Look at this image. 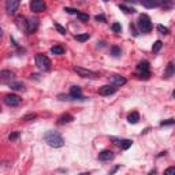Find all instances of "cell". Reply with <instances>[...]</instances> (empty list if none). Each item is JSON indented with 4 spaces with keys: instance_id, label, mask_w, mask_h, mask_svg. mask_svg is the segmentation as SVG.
Instances as JSON below:
<instances>
[{
    "instance_id": "7c38bea8",
    "label": "cell",
    "mask_w": 175,
    "mask_h": 175,
    "mask_svg": "<svg viewBox=\"0 0 175 175\" xmlns=\"http://www.w3.org/2000/svg\"><path fill=\"white\" fill-rule=\"evenodd\" d=\"M39 27V21L36 18H30L29 21L26 22V31L27 33H34Z\"/></svg>"
},
{
    "instance_id": "d6a6232c",
    "label": "cell",
    "mask_w": 175,
    "mask_h": 175,
    "mask_svg": "<svg viewBox=\"0 0 175 175\" xmlns=\"http://www.w3.org/2000/svg\"><path fill=\"white\" fill-rule=\"evenodd\" d=\"M164 175H175V167H168L164 171Z\"/></svg>"
},
{
    "instance_id": "1f68e13d",
    "label": "cell",
    "mask_w": 175,
    "mask_h": 175,
    "mask_svg": "<svg viewBox=\"0 0 175 175\" xmlns=\"http://www.w3.org/2000/svg\"><path fill=\"white\" fill-rule=\"evenodd\" d=\"M174 123H175L174 119H167V120H163L160 125H161V126H171V125H174Z\"/></svg>"
},
{
    "instance_id": "4316f807",
    "label": "cell",
    "mask_w": 175,
    "mask_h": 175,
    "mask_svg": "<svg viewBox=\"0 0 175 175\" xmlns=\"http://www.w3.org/2000/svg\"><path fill=\"white\" fill-rule=\"evenodd\" d=\"M157 30L160 31L161 34H168V33H170V30H168V27L163 26V25H157Z\"/></svg>"
},
{
    "instance_id": "8fae6325",
    "label": "cell",
    "mask_w": 175,
    "mask_h": 175,
    "mask_svg": "<svg viewBox=\"0 0 175 175\" xmlns=\"http://www.w3.org/2000/svg\"><path fill=\"white\" fill-rule=\"evenodd\" d=\"M115 92H116V88L112 86V85H104V86L98 89V93L101 96H110V94H114Z\"/></svg>"
},
{
    "instance_id": "4fadbf2b",
    "label": "cell",
    "mask_w": 175,
    "mask_h": 175,
    "mask_svg": "<svg viewBox=\"0 0 175 175\" xmlns=\"http://www.w3.org/2000/svg\"><path fill=\"white\" fill-rule=\"evenodd\" d=\"M70 97L74 98V100H84V96H82V90L79 86H73L70 89Z\"/></svg>"
},
{
    "instance_id": "5b68a950",
    "label": "cell",
    "mask_w": 175,
    "mask_h": 175,
    "mask_svg": "<svg viewBox=\"0 0 175 175\" xmlns=\"http://www.w3.org/2000/svg\"><path fill=\"white\" fill-rule=\"evenodd\" d=\"M3 101H4V104L8 107H17L21 104L22 98L18 96V94H7V96H4Z\"/></svg>"
},
{
    "instance_id": "52a82bcc",
    "label": "cell",
    "mask_w": 175,
    "mask_h": 175,
    "mask_svg": "<svg viewBox=\"0 0 175 175\" xmlns=\"http://www.w3.org/2000/svg\"><path fill=\"white\" fill-rule=\"evenodd\" d=\"M47 4L43 0H31L30 2V10L33 12H43L45 11Z\"/></svg>"
},
{
    "instance_id": "30bf717a",
    "label": "cell",
    "mask_w": 175,
    "mask_h": 175,
    "mask_svg": "<svg viewBox=\"0 0 175 175\" xmlns=\"http://www.w3.org/2000/svg\"><path fill=\"white\" fill-rule=\"evenodd\" d=\"M110 82L112 84V86H123L127 81H126L125 77H122V75H111Z\"/></svg>"
},
{
    "instance_id": "484cf974",
    "label": "cell",
    "mask_w": 175,
    "mask_h": 175,
    "mask_svg": "<svg viewBox=\"0 0 175 175\" xmlns=\"http://www.w3.org/2000/svg\"><path fill=\"white\" fill-rule=\"evenodd\" d=\"M77 17L79 18V21H82V22H88L89 21V15L88 14H84V12H78Z\"/></svg>"
},
{
    "instance_id": "ffe728a7",
    "label": "cell",
    "mask_w": 175,
    "mask_h": 175,
    "mask_svg": "<svg viewBox=\"0 0 175 175\" xmlns=\"http://www.w3.org/2000/svg\"><path fill=\"white\" fill-rule=\"evenodd\" d=\"M131 145H133V141H131V140H122V144H120V148H122L123 151H126V149H129Z\"/></svg>"
},
{
    "instance_id": "8992f818",
    "label": "cell",
    "mask_w": 175,
    "mask_h": 175,
    "mask_svg": "<svg viewBox=\"0 0 175 175\" xmlns=\"http://www.w3.org/2000/svg\"><path fill=\"white\" fill-rule=\"evenodd\" d=\"M73 70L77 73L79 77H84V78H96L97 77V74L94 71L88 70V69H84V67H78V66H75Z\"/></svg>"
},
{
    "instance_id": "603a6c76",
    "label": "cell",
    "mask_w": 175,
    "mask_h": 175,
    "mask_svg": "<svg viewBox=\"0 0 175 175\" xmlns=\"http://www.w3.org/2000/svg\"><path fill=\"white\" fill-rule=\"evenodd\" d=\"M161 47H163V43H161L160 40H157V41H156V43L153 44V47H152V51H153V52L156 53V52H159V51L161 49Z\"/></svg>"
},
{
    "instance_id": "9c48e42d",
    "label": "cell",
    "mask_w": 175,
    "mask_h": 175,
    "mask_svg": "<svg viewBox=\"0 0 175 175\" xmlns=\"http://www.w3.org/2000/svg\"><path fill=\"white\" fill-rule=\"evenodd\" d=\"M14 81V73L10 70H3L0 73V84H11Z\"/></svg>"
},
{
    "instance_id": "4dcf8cb0",
    "label": "cell",
    "mask_w": 175,
    "mask_h": 175,
    "mask_svg": "<svg viewBox=\"0 0 175 175\" xmlns=\"http://www.w3.org/2000/svg\"><path fill=\"white\" fill-rule=\"evenodd\" d=\"M36 118H37L36 114H27V115L23 116V120H27V122H29V120H33V119H36Z\"/></svg>"
},
{
    "instance_id": "6da1fadb",
    "label": "cell",
    "mask_w": 175,
    "mask_h": 175,
    "mask_svg": "<svg viewBox=\"0 0 175 175\" xmlns=\"http://www.w3.org/2000/svg\"><path fill=\"white\" fill-rule=\"evenodd\" d=\"M44 140H45L47 144L49 146H52V148H60V146L65 145L63 137L60 135L58 131H53V130H49V131L44 135Z\"/></svg>"
},
{
    "instance_id": "cb8c5ba5",
    "label": "cell",
    "mask_w": 175,
    "mask_h": 175,
    "mask_svg": "<svg viewBox=\"0 0 175 175\" xmlns=\"http://www.w3.org/2000/svg\"><path fill=\"white\" fill-rule=\"evenodd\" d=\"M160 3L157 2H142V6L144 7H148V8H153V7H157Z\"/></svg>"
},
{
    "instance_id": "83f0119b",
    "label": "cell",
    "mask_w": 175,
    "mask_h": 175,
    "mask_svg": "<svg viewBox=\"0 0 175 175\" xmlns=\"http://www.w3.org/2000/svg\"><path fill=\"white\" fill-rule=\"evenodd\" d=\"M111 29H112V31H115V33H120V30H122V26H120L118 22H115V23H112Z\"/></svg>"
},
{
    "instance_id": "8d00e7d4",
    "label": "cell",
    "mask_w": 175,
    "mask_h": 175,
    "mask_svg": "<svg viewBox=\"0 0 175 175\" xmlns=\"http://www.w3.org/2000/svg\"><path fill=\"white\" fill-rule=\"evenodd\" d=\"M130 30H133V34H134V36H137V31H135V27H134V25H130Z\"/></svg>"
},
{
    "instance_id": "d6986e66",
    "label": "cell",
    "mask_w": 175,
    "mask_h": 175,
    "mask_svg": "<svg viewBox=\"0 0 175 175\" xmlns=\"http://www.w3.org/2000/svg\"><path fill=\"white\" fill-rule=\"evenodd\" d=\"M51 52H52L53 55H63V53H65V48H63L62 45H55L51 48Z\"/></svg>"
},
{
    "instance_id": "7a4b0ae2",
    "label": "cell",
    "mask_w": 175,
    "mask_h": 175,
    "mask_svg": "<svg viewBox=\"0 0 175 175\" xmlns=\"http://www.w3.org/2000/svg\"><path fill=\"white\" fill-rule=\"evenodd\" d=\"M36 66L41 70V71H49L52 63H51L48 56L43 55V53H37L36 55Z\"/></svg>"
},
{
    "instance_id": "2e32d148",
    "label": "cell",
    "mask_w": 175,
    "mask_h": 175,
    "mask_svg": "<svg viewBox=\"0 0 175 175\" xmlns=\"http://www.w3.org/2000/svg\"><path fill=\"white\" fill-rule=\"evenodd\" d=\"M127 120H129V123H131V125H135V123L140 120V114L138 112H130L129 115H127Z\"/></svg>"
},
{
    "instance_id": "e575fe53",
    "label": "cell",
    "mask_w": 175,
    "mask_h": 175,
    "mask_svg": "<svg viewBox=\"0 0 175 175\" xmlns=\"http://www.w3.org/2000/svg\"><path fill=\"white\" fill-rule=\"evenodd\" d=\"M65 11H66V12H69V14H78V11H77V10H74V8H70V7H66V8H65Z\"/></svg>"
},
{
    "instance_id": "e0dca14e",
    "label": "cell",
    "mask_w": 175,
    "mask_h": 175,
    "mask_svg": "<svg viewBox=\"0 0 175 175\" xmlns=\"http://www.w3.org/2000/svg\"><path fill=\"white\" fill-rule=\"evenodd\" d=\"M173 75H174V63L170 62L167 66V70H165V73H164V77L170 78V77H173Z\"/></svg>"
},
{
    "instance_id": "d4e9b609",
    "label": "cell",
    "mask_w": 175,
    "mask_h": 175,
    "mask_svg": "<svg viewBox=\"0 0 175 175\" xmlns=\"http://www.w3.org/2000/svg\"><path fill=\"white\" fill-rule=\"evenodd\" d=\"M111 53H112V56L118 58V56H120V53H122V49H120L119 47H112V48H111Z\"/></svg>"
},
{
    "instance_id": "836d02e7",
    "label": "cell",
    "mask_w": 175,
    "mask_h": 175,
    "mask_svg": "<svg viewBox=\"0 0 175 175\" xmlns=\"http://www.w3.org/2000/svg\"><path fill=\"white\" fill-rule=\"evenodd\" d=\"M111 141H114V144L118 145V146H120V144H122V140H118L115 137H111Z\"/></svg>"
},
{
    "instance_id": "44dd1931",
    "label": "cell",
    "mask_w": 175,
    "mask_h": 175,
    "mask_svg": "<svg viewBox=\"0 0 175 175\" xmlns=\"http://www.w3.org/2000/svg\"><path fill=\"white\" fill-rule=\"evenodd\" d=\"M119 8L120 10H123L126 12V14H133V12H135V10L133 7H127L126 4H119Z\"/></svg>"
},
{
    "instance_id": "f1b7e54d",
    "label": "cell",
    "mask_w": 175,
    "mask_h": 175,
    "mask_svg": "<svg viewBox=\"0 0 175 175\" xmlns=\"http://www.w3.org/2000/svg\"><path fill=\"white\" fill-rule=\"evenodd\" d=\"M55 27H56V30H58L60 34H66V33H67V31H66V29H65V27H63L62 25H59L58 22H55Z\"/></svg>"
},
{
    "instance_id": "74e56055",
    "label": "cell",
    "mask_w": 175,
    "mask_h": 175,
    "mask_svg": "<svg viewBox=\"0 0 175 175\" xmlns=\"http://www.w3.org/2000/svg\"><path fill=\"white\" fill-rule=\"evenodd\" d=\"M79 175H89V173H81Z\"/></svg>"
},
{
    "instance_id": "7402d4cb",
    "label": "cell",
    "mask_w": 175,
    "mask_h": 175,
    "mask_svg": "<svg viewBox=\"0 0 175 175\" xmlns=\"http://www.w3.org/2000/svg\"><path fill=\"white\" fill-rule=\"evenodd\" d=\"M89 34L88 33H84V34H77L75 36V40L77 41H81V43H84V41H86V40H89Z\"/></svg>"
},
{
    "instance_id": "277c9868",
    "label": "cell",
    "mask_w": 175,
    "mask_h": 175,
    "mask_svg": "<svg viewBox=\"0 0 175 175\" xmlns=\"http://www.w3.org/2000/svg\"><path fill=\"white\" fill-rule=\"evenodd\" d=\"M137 74L140 75V78H144V79H148L151 77V71H149V62H140L137 65Z\"/></svg>"
},
{
    "instance_id": "3957f363",
    "label": "cell",
    "mask_w": 175,
    "mask_h": 175,
    "mask_svg": "<svg viewBox=\"0 0 175 175\" xmlns=\"http://www.w3.org/2000/svg\"><path fill=\"white\" fill-rule=\"evenodd\" d=\"M138 27L141 33H149L152 30V22L151 18L148 17L146 14H141L138 18Z\"/></svg>"
},
{
    "instance_id": "d590c367",
    "label": "cell",
    "mask_w": 175,
    "mask_h": 175,
    "mask_svg": "<svg viewBox=\"0 0 175 175\" xmlns=\"http://www.w3.org/2000/svg\"><path fill=\"white\" fill-rule=\"evenodd\" d=\"M96 21H101V22H106V17H104V15H97V17H96Z\"/></svg>"
},
{
    "instance_id": "ab89813d",
    "label": "cell",
    "mask_w": 175,
    "mask_h": 175,
    "mask_svg": "<svg viewBox=\"0 0 175 175\" xmlns=\"http://www.w3.org/2000/svg\"><path fill=\"white\" fill-rule=\"evenodd\" d=\"M0 111H2V110H0Z\"/></svg>"
},
{
    "instance_id": "f546056e",
    "label": "cell",
    "mask_w": 175,
    "mask_h": 175,
    "mask_svg": "<svg viewBox=\"0 0 175 175\" xmlns=\"http://www.w3.org/2000/svg\"><path fill=\"white\" fill-rule=\"evenodd\" d=\"M18 138H19V131H14L8 135V140H10V141H15V140H18Z\"/></svg>"
},
{
    "instance_id": "ba28073f",
    "label": "cell",
    "mask_w": 175,
    "mask_h": 175,
    "mask_svg": "<svg viewBox=\"0 0 175 175\" xmlns=\"http://www.w3.org/2000/svg\"><path fill=\"white\" fill-rule=\"evenodd\" d=\"M18 7H19L18 0H7V3H6V11H7L8 15H15Z\"/></svg>"
},
{
    "instance_id": "f35d334b",
    "label": "cell",
    "mask_w": 175,
    "mask_h": 175,
    "mask_svg": "<svg viewBox=\"0 0 175 175\" xmlns=\"http://www.w3.org/2000/svg\"><path fill=\"white\" fill-rule=\"evenodd\" d=\"M2 34H3V30H2V27H0V37H2Z\"/></svg>"
},
{
    "instance_id": "5bb4252c",
    "label": "cell",
    "mask_w": 175,
    "mask_h": 175,
    "mask_svg": "<svg viewBox=\"0 0 175 175\" xmlns=\"http://www.w3.org/2000/svg\"><path fill=\"white\" fill-rule=\"evenodd\" d=\"M114 157H115V153L111 151H103L98 153V159H100L101 161H110V160H114Z\"/></svg>"
},
{
    "instance_id": "9a60e30c",
    "label": "cell",
    "mask_w": 175,
    "mask_h": 175,
    "mask_svg": "<svg viewBox=\"0 0 175 175\" xmlns=\"http://www.w3.org/2000/svg\"><path fill=\"white\" fill-rule=\"evenodd\" d=\"M73 120H74V116L73 115H70V114H63V115L59 116L58 123L59 125H66V123H70V122H73Z\"/></svg>"
},
{
    "instance_id": "ac0fdd59",
    "label": "cell",
    "mask_w": 175,
    "mask_h": 175,
    "mask_svg": "<svg viewBox=\"0 0 175 175\" xmlns=\"http://www.w3.org/2000/svg\"><path fill=\"white\" fill-rule=\"evenodd\" d=\"M8 85H10V88L14 89V90H23V84L19 81H12L11 84H8Z\"/></svg>"
}]
</instances>
